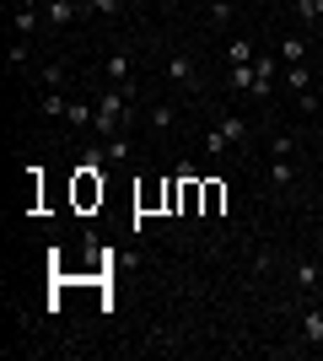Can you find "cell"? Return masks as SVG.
Returning a JSON list of instances; mask_svg holds the SVG:
<instances>
[{
	"label": "cell",
	"mask_w": 323,
	"mask_h": 361,
	"mask_svg": "<svg viewBox=\"0 0 323 361\" xmlns=\"http://www.w3.org/2000/svg\"><path fill=\"white\" fill-rule=\"evenodd\" d=\"M103 75H108V87H119L124 97L135 103V54H129V44H119V49H113V54H108Z\"/></svg>",
	"instance_id": "cell-1"
},
{
	"label": "cell",
	"mask_w": 323,
	"mask_h": 361,
	"mask_svg": "<svg viewBox=\"0 0 323 361\" xmlns=\"http://www.w3.org/2000/svg\"><path fill=\"white\" fill-rule=\"evenodd\" d=\"M243 135H248V124L237 119V114H227V119H221L210 135H205V151H210V157H227V146H237Z\"/></svg>",
	"instance_id": "cell-2"
},
{
	"label": "cell",
	"mask_w": 323,
	"mask_h": 361,
	"mask_svg": "<svg viewBox=\"0 0 323 361\" xmlns=\"http://www.w3.org/2000/svg\"><path fill=\"white\" fill-rule=\"evenodd\" d=\"M38 22H44V0H11V27H16V38H32Z\"/></svg>",
	"instance_id": "cell-3"
},
{
	"label": "cell",
	"mask_w": 323,
	"mask_h": 361,
	"mask_svg": "<svg viewBox=\"0 0 323 361\" xmlns=\"http://www.w3.org/2000/svg\"><path fill=\"white\" fill-rule=\"evenodd\" d=\"M162 65H167V81H172V87H189V92L200 87V65H194V54H167Z\"/></svg>",
	"instance_id": "cell-4"
},
{
	"label": "cell",
	"mask_w": 323,
	"mask_h": 361,
	"mask_svg": "<svg viewBox=\"0 0 323 361\" xmlns=\"http://www.w3.org/2000/svg\"><path fill=\"white\" fill-rule=\"evenodd\" d=\"M76 16H87V11H81V0H44V22H49V27H70Z\"/></svg>",
	"instance_id": "cell-5"
},
{
	"label": "cell",
	"mask_w": 323,
	"mask_h": 361,
	"mask_svg": "<svg viewBox=\"0 0 323 361\" xmlns=\"http://www.w3.org/2000/svg\"><path fill=\"white\" fill-rule=\"evenodd\" d=\"M308 44H312L308 32H286V38H280V49H275L280 65H302V60H308Z\"/></svg>",
	"instance_id": "cell-6"
},
{
	"label": "cell",
	"mask_w": 323,
	"mask_h": 361,
	"mask_svg": "<svg viewBox=\"0 0 323 361\" xmlns=\"http://www.w3.org/2000/svg\"><path fill=\"white\" fill-rule=\"evenodd\" d=\"M103 162L108 167H124V162H129V135H124V130L103 135Z\"/></svg>",
	"instance_id": "cell-7"
},
{
	"label": "cell",
	"mask_w": 323,
	"mask_h": 361,
	"mask_svg": "<svg viewBox=\"0 0 323 361\" xmlns=\"http://www.w3.org/2000/svg\"><path fill=\"white\" fill-rule=\"evenodd\" d=\"M280 81H286L291 92H308L312 87V65L308 60H302V65H280Z\"/></svg>",
	"instance_id": "cell-8"
},
{
	"label": "cell",
	"mask_w": 323,
	"mask_h": 361,
	"mask_svg": "<svg viewBox=\"0 0 323 361\" xmlns=\"http://www.w3.org/2000/svg\"><path fill=\"white\" fill-rule=\"evenodd\" d=\"M38 108H44V119H65V114H70V97L54 87V92H44V97H38Z\"/></svg>",
	"instance_id": "cell-9"
},
{
	"label": "cell",
	"mask_w": 323,
	"mask_h": 361,
	"mask_svg": "<svg viewBox=\"0 0 323 361\" xmlns=\"http://www.w3.org/2000/svg\"><path fill=\"white\" fill-rule=\"evenodd\" d=\"M302 340H308V345H323V307H308V313H302Z\"/></svg>",
	"instance_id": "cell-10"
},
{
	"label": "cell",
	"mask_w": 323,
	"mask_h": 361,
	"mask_svg": "<svg viewBox=\"0 0 323 361\" xmlns=\"http://www.w3.org/2000/svg\"><path fill=\"white\" fill-rule=\"evenodd\" d=\"M146 124H151L156 135H162V130H172V124H178V108H172V103H156L151 114H146Z\"/></svg>",
	"instance_id": "cell-11"
},
{
	"label": "cell",
	"mask_w": 323,
	"mask_h": 361,
	"mask_svg": "<svg viewBox=\"0 0 323 361\" xmlns=\"http://www.w3.org/2000/svg\"><path fill=\"white\" fill-rule=\"evenodd\" d=\"M270 183H275V189H291V183H296L291 157H275V162H270Z\"/></svg>",
	"instance_id": "cell-12"
},
{
	"label": "cell",
	"mask_w": 323,
	"mask_h": 361,
	"mask_svg": "<svg viewBox=\"0 0 323 361\" xmlns=\"http://www.w3.org/2000/svg\"><path fill=\"white\" fill-rule=\"evenodd\" d=\"M232 92H248V97H253V81H259V71H253V65H232Z\"/></svg>",
	"instance_id": "cell-13"
},
{
	"label": "cell",
	"mask_w": 323,
	"mask_h": 361,
	"mask_svg": "<svg viewBox=\"0 0 323 361\" xmlns=\"http://www.w3.org/2000/svg\"><path fill=\"white\" fill-rule=\"evenodd\" d=\"M291 11H296V22H302V27H312V22L323 16V0H296Z\"/></svg>",
	"instance_id": "cell-14"
},
{
	"label": "cell",
	"mask_w": 323,
	"mask_h": 361,
	"mask_svg": "<svg viewBox=\"0 0 323 361\" xmlns=\"http://www.w3.org/2000/svg\"><path fill=\"white\" fill-rule=\"evenodd\" d=\"M81 11H87V16H119L124 0H81Z\"/></svg>",
	"instance_id": "cell-15"
},
{
	"label": "cell",
	"mask_w": 323,
	"mask_h": 361,
	"mask_svg": "<svg viewBox=\"0 0 323 361\" xmlns=\"http://www.w3.org/2000/svg\"><path fill=\"white\" fill-rule=\"evenodd\" d=\"M227 60H232V65H253V60H259V49L248 44V38H237V44L227 49Z\"/></svg>",
	"instance_id": "cell-16"
},
{
	"label": "cell",
	"mask_w": 323,
	"mask_h": 361,
	"mask_svg": "<svg viewBox=\"0 0 323 361\" xmlns=\"http://www.w3.org/2000/svg\"><path fill=\"white\" fill-rule=\"evenodd\" d=\"M60 81H65V65H44V71H38V87H49V92H54Z\"/></svg>",
	"instance_id": "cell-17"
},
{
	"label": "cell",
	"mask_w": 323,
	"mask_h": 361,
	"mask_svg": "<svg viewBox=\"0 0 323 361\" xmlns=\"http://www.w3.org/2000/svg\"><path fill=\"white\" fill-rule=\"evenodd\" d=\"M6 60H11V71H27V38H16V44H11V54H6Z\"/></svg>",
	"instance_id": "cell-18"
},
{
	"label": "cell",
	"mask_w": 323,
	"mask_h": 361,
	"mask_svg": "<svg viewBox=\"0 0 323 361\" xmlns=\"http://www.w3.org/2000/svg\"><path fill=\"white\" fill-rule=\"evenodd\" d=\"M270 151H275V157H291V151H296V140H291V135H280V130H275V135H270Z\"/></svg>",
	"instance_id": "cell-19"
},
{
	"label": "cell",
	"mask_w": 323,
	"mask_h": 361,
	"mask_svg": "<svg viewBox=\"0 0 323 361\" xmlns=\"http://www.w3.org/2000/svg\"><path fill=\"white\" fill-rule=\"evenodd\" d=\"M210 22H215V27H227V22H232V0H215V6H210Z\"/></svg>",
	"instance_id": "cell-20"
},
{
	"label": "cell",
	"mask_w": 323,
	"mask_h": 361,
	"mask_svg": "<svg viewBox=\"0 0 323 361\" xmlns=\"http://www.w3.org/2000/svg\"><path fill=\"white\" fill-rule=\"evenodd\" d=\"M318 275H323L318 264H296V281H302V286H318Z\"/></svg>",
	"instance_id": "cell-21"
},
{
	"label": "cell",
	"mask_w": 323,
	"mask_h": 361,
	"mask_svg": "<svg viewBox=\"0 0 323 361\" xmlns=\"http://www.w3.org/2000/svg\"><path fill=\"white\" fill-rule=\"evenodd\" d=\"M312 32H318V38H323V16H318V22H312Z\"/></svg>",
	"instance_id": "cell-22"
}]
</instances>
